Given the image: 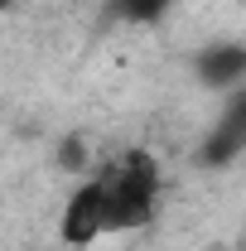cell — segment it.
<instances>
[{"instance_id":"obj_1","label":"cell","mask_w":246,"mask_h":251,"mask_svg":"<svg viewBox=\"0 0 246 251\" xmlns=\"http://www.w3.org/2000/svg\"><path fill=\"white\" fill-rule=\"evenodd\" d=\"M159 218V159L150 150H125L111 174H101V227L145 232Z\"/></svg>"},{"instance_id":"obj_2","label":"cell","mask_w":246,"mask_h":251,"mask_svg":"<svg viewBox=\"0 0 246 251\" xmlns=\"http://www.w3.org/2000/svg\"><path fill=\"white\" fill-rule=\"evenodd\" d=\"M58 237L68 251H87L92 242L106 237V227H101V179H82L68 193L63 218H58Z\"/></svg>"},{"instance_id":"obj_3","label":"cell","mask_w":246,"mask_h":251,"mask_svg":"<svg viewBox=\"0 0 246 251\" xmlns=\"http://www.w3.org/2000/svg\"><path fill=\"white\" fill-rule=\"evenodd\" d=\"M246 150V101H237L222 121L208 130V140L198 145V164H208V169H227V164H237Z\"/></svg>"},{"instance_id":"obj_4","label":"cell","mask_w":246,"mask_h":251,"mask_svg":"<svg viewBox=\"0 0 246 251\" xmlns=\"http://www.w3.org/2000/svg\"><path fill=\"white\" fill-rule=\"evenodd\" d=\"M193 68H198V77L213 92H232V87H242V77H246V49L242 44H213V49L198 53Z\"/></svg>"},{"instance_id":"obj_5","label":"cell","mask_w":246,"mask_h":251,"mask_svg":"<svg viewBox=\"0 0 246 251\" xmlns=\"http://www.w3.org/2000/svg\"><path fill=\"white\" fill-rule=\"evenodd\" d=\"M106 5H111V15L125 20V25H154L174 0H106Z\"/></svg>"},{"instance_id":"obj_6","label":"cell","mask_w":246,"mask_h":251,"mask_svg":"<svg viewBox=\"0 0 246 251\" xmlns=\"http://www.w3.org/2000/svg\"><path fill=\"white\" fill-rule=\"evenodd\" d=\"M58 169H68V174L87 169V150H82V140H77V135H68V140L58 145Z\"/></svg>"},{"instance_id":"obj_7","label":"cell","mask_w":246,"mask_h":251,"mask_svg":"<svg viewBox=\"0 0 246 251\" xmlns=\"http://www.w3.org/2000/svg\"><path fill=\"white\" fill-rule=\"evenodd\" d=\"M15 5H20V0H0V15H10V10H15Z\"/></svg>"},{"instance_id":"obj_8","label":"cell","mask_w":246,"mask_h":251,"mask_svg":"<svg viewBox=\"0 0 246 251\" xmlns=\"http://www.w3.org/2000/svg\"><path fill=\"white\" fill-rule=\"evenodd\" d=\"M0 126H5V106H0Z\"/></svg>"}]
</instances>
